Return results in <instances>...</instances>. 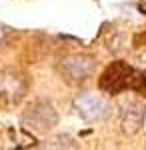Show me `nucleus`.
<instances>
[{
    "label": "nucleus",
    "instance_id": "f257e3e1",
    "mask_svg": "<svg viewBox=\"0 0 146 150\" xmlns=\"http://www.w3.org/2000/svg\"><path fill=\"white\" fill-rule=\"evenodd\" d=\"M98 86L100 90L108 94H120L124 90H144L146 76L138 72L134 66L126 64L122 60H116L104 68V72L98 78Z\"/></svg>",
    "mask_w": 146,
    "mask_h": 150
},
{
    "label": "nucleus",
    "instance_id": "f03ea898",
    "mask_svg": "<svg viewBox=\"0 0 146 150\" xmlns=\"http://www.w3.org/2000/svg\"><path fill=\"white\" fill-rule=\"evenodd\" d=\"M58 124V112L48 100H36L22 112V126L30 132L44 134Z\"/></svg>",
    "mask_w": 146,
    "mask_h": 150
},
{
    "label": "nucleus",
    "instance_id": "7ed1b4c3",
    "mask_svg": "<svg viewBox=\"0 0 146 150\" xmlns=\"http://www.w3.org/2000/svg\"><path fill=\"white\" fill-rule=\"evenodd\" d=\"M96 70V60L90 54H68L58 62V74L62 76V80L70 84H82L94 74Z\"/></svg>",
    "mask_w": 146,
    "mask_h": 150
},
{
    "label": "nucleus",
    "instance_id": "20e7f679",
    "mask_svg": "<svg viewBox=\"0 0 146 150\" xmlns=\"http://www.w3.org/2000/svg\"><path fill=\"white\" fill-rule=\"evenodd\" d=\"M74 108L82 120L86 122H100L112 114V104L98 94L82 92L74 98Z\"/></svg>",
    "mask_w": 146,
    "mask_h": 150
},
{
    "label": "nucleus",
    "instance_id": "39448f33",
    "mask_svg": "<svg viewBox=\"0 0 146 150\" xmlns=\"http://www.w3.org/2000/svg\"><path fill=\"white\" fill-rule=\"evenodd\" d=\"M28 92V78L12 68L0 70V100L6 104H18Z\"/></svg>",
    "mask_w": 146,
    "mask_h": 150
},
{
    "label": "nucleus",
    "instance_id": "423d86ee",
    "mask_svg": "<svg viewBox=\"0 0 146 150\" xmlns=\"http://www.w3.org/2000/svg\"><path fill=\"white\" fill-rule=\"evenodd\" d=\"M144 118H146L144 102H140V100L124 102L122 112H120V122H122V130L126 134H136L144 126Z\"/></svg>",
    "mask_w": 146,
    "mask_h": 150
},
{
    "label": "nucleus",
    "instance_id": "0eeeda50",
    "mask_svg": "<svg viewBox=\"0 0 146 150\" xmlns=\"http://www.w3.org/2000/svg\"><path fill=\"white\" fill-rule=\"evenodd\" d=\"M42 148H60V150L68 148V150H74V148H78V142L72 138V136H68V134H54V136H50V138L42 144Z\"/></svg>",
    "mask_w": 146,
    "mask_h": 150
},
{
    "label": "nucleus",
    "instance_id": "6e6552de",
    "mask_svg": "<svg viewBox=\"0 0 146 150\" xmlns=\"http://www.w3.org/2000/svg\"><path fill=\"white\" fill-rule=\"evenodd\" d=\"M8 34H10V30H8L4 24H0V48L6 44V40H8Z\"/></svg>",
    "mask_w": 146,
    "mask_h": 150
},
{
    "label": "nucleus",
    "instance_id": "1a4fd4ad",
    "mask_svg": "<svg viewBox=\"0 0 146 150\" xmlns=\"http://www.w3.org/2000/svg\"><path fill=\"white\" fill-rule=\"evenodd\" d=\"M138 10L142 12V14H146V0H140L138 2Z\"/></svg>",
    "mask_w": 146,
    "mask_h": 150
}]
</instances>
